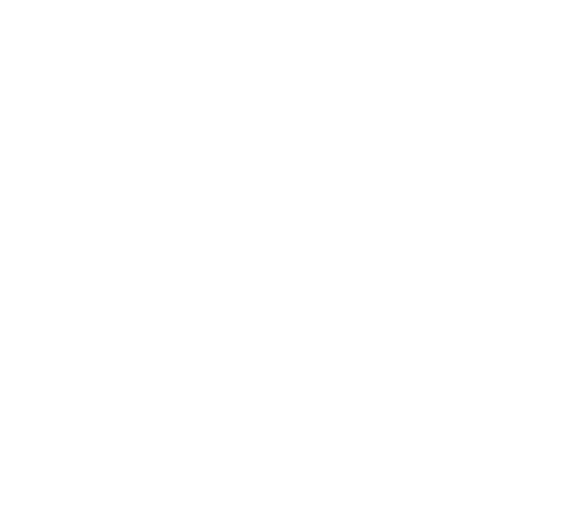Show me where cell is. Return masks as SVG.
I'll list each match as a JSON object with an SVG mask.
<instances>
[]
</instances>
